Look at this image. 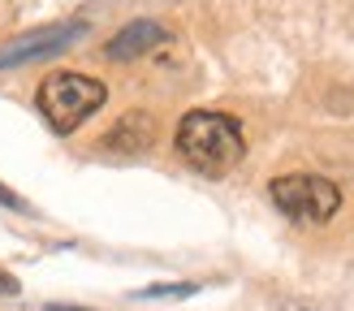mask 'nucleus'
<instances>
[{
    "instance_id": "8",
    "label": "nucleus",
    "mask_w": 354,
    "mask_h": 311,
    "mask_svg": "<svg viewBox=\"0 0 354 311\" xmlns=\"http://www.w3.org/2000/svg\"><path fill=\"white\" fill-rule=\"evenodd\" d=\"M0 294H5V299H13V294H22V285H17V276H9L5 268H0Z\"/></svg>"
},
{
    "instance_id": "2",
    "label": "nucleus",
    "mask_w": 354,
    "mask_h": 311,
    "mask_svg": "<svg viewBox=\"0 0 354 311\" xmlns=\"http://www.w3.org/2000/svg\"><path fill=\"white\" fill-rule=\"evenodd\" d=\"M35 104H39V113H44V121H48L52 130L69 134V130H78L86 117H95L104 104H109V86H104L100 78L61 69V74H48L39 82Z\"/></svg>"
},
{
    "instance_id": "7",
    "label": "nucleus",
    "mask_w": 354,
    "mask_h": 311,
    "mask_svg": "<svg viewBox=\"0 0 354 311\" xmlns=\"http://www.w3.org/2000/svg\"><path fill=\"white\" fill-rule=\"evenodd\" d=\"M190 294H199V285L173 281V285H147V290H138V299H190Z\"/></svg>"
},
{
    "instance_id": "10",
    "label": "nucleus",
    "mask_w": 354,
    "mask_h": 311,
    "mask_svg": "<svg viewBox=\"0 0 354 311\" xmlns=\"http://www.w3.org/2000/svg\"><path fill=\"white\" fill-rule=\"evenodd\" d=\"M48 311H91V307H65V303H48Z\"/></svg>"
},
{
    "instance_id": "5",
    "label": "nucleus",
    "mask_w": 354,
    "mask_h": 311,
    "mask_svg": "<svg viewBox=\"0 0 354 311\" xmlns=\"http://www.w3.org/2000/svg\"><path fill=\"white\" fill-rule=\"evenodd\" d=\"M160 44H169V30L160 22H151V17H134L130 26H121L113 39H109V57L113 61H134V57H143V52H156Z\"/></svg>"
},
{
    "instance_id": "6",
    "label": "nucleus",
    "mask_w": 354,
    "mask_h": 311,
    "mask_svg": "<svg viewBox=\"0 0 354 311\" xmlns=\"http://www.w3.org/2000/svg\"><path fill=\"white\" fill-rule=\"evenodd\" d=\"M104 147L121 151V156H143L156 147V121L147 113H126L117 126L104 134Z\"/></svg>"
},
{
    "instance_id": "3",
    "label": "nucleus",
    "mask_w": 354,
    "mask_h": 311,
    "mask_svg": "<svg viewBox=\"0 0 354 311\" xmlns=\"http://www.w3.org/2000/svg\"><path fill=\"white\" fill-rule=\"evenodd\" d=\"M272 203L298 225H324L337 216L342 207V190L328 178H315V173H286V178H272L268 186Z\"/></svg>"
},
{
    "instance_id": "9",
    "label": "nucleus",
    "mask_w": 354,
    "mask_h": 311,
    "mask_svg": "<svg viewBox=\"0 0 354 311\" xmlns=\"http://www.w3.org/2000/svg\"><path fill=\"white\" fill-rule=\"evenodd\" d=\"M0 203H5V207H22V199H17V195H9L5 186H0Z\"/></svg>"
},
{
    "instance_id": "4",
    "label": "nucleus",
    "mask_w": 354,
    "mask_h": 311,
    "mask_svg": "<svg viewBox=\"0 0 354 311\" xmlns=\"http://www.w3.org/2000/svg\"><path fill=\"white\" fill-rule=\"evenodd\" d=\"M86 35L82 22H61V26H39V30H26L9 39L0 48V69H17V65H30V61H44V57H57V52L74 48Z\"/></svg>"
},
{
    "instance_id": "1",
    "label": "nucleus",
    "mask_w": 354,
    "mask_h": 311,
    "mask_svg": "<svg viewBox=\"0 0 354 311\" xmlns=\"http://www.w3.org/2000/svg\"><path fill=\"white\" fill-rule=\"evenodd\" d=\"M177 156L207 173V178H221V173L238 169V160L246 156V138H242V126L229 113H212V109H194L177 121Z\"/></svg>"
}]
</instances>
